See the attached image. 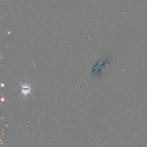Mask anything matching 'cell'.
Here are the masks:
<instances>
[{"instance_id":"6da1fadb","label":"cell","mask_w":147,"mask_h":147,"mask_svg":"<svg viewBox=\"0 0 147 147\" xmlns=\"http://www.w3.org/2000/svg\"><path fill=\"white\" fill-rule=\"evenodd\" d=\"M21 86V94L24 96H26L28 94H31V91H32V87L30 85L28 84H21L20 82H19Z\"/></svg>"}]
</instances>
